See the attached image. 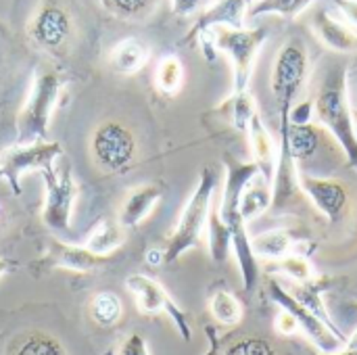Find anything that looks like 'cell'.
Returning <instances> with one entry per match:
<instances>
[{"label": "cell", "instance_id": "obj_27", "mask_svg": "<svg viewBox=\"0 0 357 355\" xmlns=\"http://www.w3.org/2000/svg\"><path fill=\"white\" fill-rule=\"evenodd\" d=\"M155 86L165 96H176L184 86V65L180 56L165 54L155 69Z\"/></svg>", "mask_w": 357, "mask_h": 355}, {"label": "cell", "instance_id": "obj_11", "mask_svg": "<svg viewBox=\"0 0 357 355\" xmlns=\"http://www.w3.org/2000/svg\"><path fill=\"white\" fill-rule=\"evenodd\" d=\"M27 33L31 42L48 54H63L73 38V19L59 2H44L29 19Z\"/></svg>", "mask_w": 357, "mask_h": 355}, {"label": "cell", "instance_id": "obj_22", "mask_svg": "<svg viewBox=\"0 0 357 355\" xmlns=\"http://www.w3.org/2000/svg\"><path fill=\"white\" fill-rule=\"evenodd\" d=\"M6 355H69L59 339L44 331H25L13 337L6 345Z\"/></svg>", "mask_w": 357, "mask_h": 355}, {"label": "cell", "instance_id": "obj_2", "mask_svg": "<svg viewBox=\"0 0 357 355\" xmlns=\"http://www.w3.org/2000/svg\"><path fill=\"white\" fill-rule=\"evenodd\" d=\"M314 111L318 121L335 138L345 153L351 167H357V136L354 128V107L347 92V67L335 63L324 75L320 90L314 98Z\"/></svg>", "mask_w": 357, "mask_h": 355}, {"label": "cell", "instance_id": "obj_6", "mask_svg": "<svg viewBox=\"0 0 357 355\" xmlns=\"http://www.w3.org/2000/svg\"><path fill=\"white\" fill-rule=\"evenodd\" d=\"M218 52H224L230 56L232 63V92H245L249 90V82L253 75V65L257 59V52L261 50L264 42L268 40L266 27H230V25H218L207 31ZM201 38V36H199Z\"/></svg>", "mask_w": 357, "mask_h": 355}, {"label": "cell", "instance_id": "obj_15", "mask_svg": "<svg viewBox=\"0 0 357 355\" xmlns=\"http://www.w3.org/2000/svg\"><path fill=\"white\" fill-rule=\"evenodd\" d=\"M251 4H253V0H218V2H213L209 8H205L199 15V19L195 21V25L182 38L180 44H190L192 46L199 40V36L207 33L211 27H218V25L243 27Z\"/></svg>", "mask_w": 357, "mask_h": 355}, {"label": "cell", "instance_id": "obj_40", "mask_svg": "<svg viewBox=\"0 0 357 355\" xmlns=\"http://www.w3.org/2000/svg\"><path fill=\"white\" fill-rule=\"evenodd\" d=\"M144 259H146V264L151 266V268H159V266H165V251L163 249H149L146 251V255H144Z\"/></svg>", "mask_w": 357, "mask_h": 355}, {"label": "cell", "instance_id": "obj_1", "mask_svg": "<svg viewBox=\"0 0 357 355\" xmlns=\"http://www.w3.org/2000/svg\"><path fill=\"white\" fill-rule=\"evenodd\" d=\"M224 165H226V180H224V190L218 211L232 236V249L243 276V289L245 293H253L259 282V262L253 251L251 236L247 232V222L241 216V197L245 186L259 174V169L253 161L243 163L232 155H224Z\"/></svg>", "mask_w": 357, "mask_h": 355}, {"label": "cell", "instance_id": "obj_14", "mask_svg": "<svg viewBox=\"0 0 357 355\" xmlns=\"http://www.w3.org/2000/svg\"><path fill=\"white\" fill-rule=\"evenodd\" d=\"M111 264V257H100L88 251L84 245H69L61 241H50L46 247V253L38 259L36 268L42 270H71V272H92L98 268H105Z\"/></svg>", "mask_w": 357, "mask_h": 355}, {"label": "cell", "instance_id": "obj_20", "mask_svg": "<svg viewBox=\"0 0 357 355\" xmlns=\"http://www.w3.org/2000/svg\"><path fill=\"white\" fill-rule=\"evenodd\" d=\"M151 59V48L140 38H123L119 40L111 50V65L121 75H134L138 73Z\"/></svg>", "mask_w": 357, "mask_h": 355}, {"label": "cell", "instance_id": "obj_21", "mask_svg": "<svg viewBox=\"0 0 357 355\" xmlns=\"http://www.w3.org/2000/svg\"><path fill=\"white\" fill-rule=\"evenodd\" d=\"M128 241V230L111 218H102L88 234L84 247L88 251H92L94 255L100 257H111V253H115L117 249L123 247V243Z\"/></svg>", "mask_w": 357, "mask_h": 355}, {"label": "cell", "instance_id": "obj_24", "mask_svg": "<svg viewBox=\"0 0 357 355\" xmlns=\"http://www.w3.org/2000/svg\"><path fill=\"white\" fill-rule=\"evenodd\" d=\"M297 243H299V236L293 230H268V232L251 236L255 255L272 259V262L291 255L289 251H293V247H297Z\"/></svg>", "mask_w": 357, "mask_h": 355}, {"label": "cell", "instance_id": "obj_12", "mask_svg": "<svg viewBox=\"0 0 357 355\" xmlns=\"http://www.w3.org/2000/svg\"><path fill=\"white\" fill-rule=\"evenodd\" d=\"M268 293H270V299L280 305L282 310H287L289 314H293L299 322V328L301 333L322 352V354H335V352H341L345 349V341L339 339L318 316H314L305 305H301L276 278H270L268 280Z\"/></svg>", "mask_w": 357, "mask_h": 355}, {"label": "cell", "instance_id": "obj_41", "mask_svg": "<svg viewBox=\"0 0 357 355\" xmlns=\"http://www.w3.org/2000/svg\"><path fill=\"white\" fill-rule=\"evenodd\" d=\"M10 268H13V264L0 257V278H2V276H4V274H6V272L10 270Z\"/></svg>", "mask_w": 357, "mask_h": 355}, {"label": "cell", "instance_id": "obj_9", "mask_svg": "<svg viewBox=\"0 0 357 355\" xmlns=\"http://www.w3.org/2000/svg\"><path fill=\"white\" fill-rule=\"evenodd\" d=\"M63 157L61 142L46 140L36 144H13L0 153V180H6L10 190L19 197L23 192L21 188V176L27 172H44L54 165L56 159Z\"/></svg>", "mask_w": 357, "mask_h": 355}, {"label": "cell", "instance_id": "obj_42", "mask_svg": "<svg viewBox=\"0 0 357 355\" xmlns=\"http://www.w3.org/2000/svg\"><path fill=\"white\" fill-rule=\"evenodd\" d=\"M347 349H357V331L347 339V345H345Z\"/></svg>", "mask_w": 357, "mask_h": 355}, {"label": "cell", "instance_id": "obj_37", "mask_svg": "<svg viewBox=\"0 0 357 355\" xmlns=\"http://www.w3.org/2000/svg\"><path fill=\"white\" fill-rule=\"evenodd\" d=\"M333 4L341 10L343 19L357 31V0H333Z\"/></svg>", "mask_w": 357, "mask_h": 355}, {"label": "cell", "instance_id": "obj_38", "mask_svg": "<svg viewBox=\"0 0 357 355\" xmlns=\"http://www.w3.org/2000/svg\"><path fill=\"white\" fill-rule=\"evenodd\" d=\"M201 4H203V0H172V10H174L178 17H188V15H192Z\"/></svg>", "mask_w": 357, "mask_h": 355}, {"label": "cell", "instance_id": "obj_33", "mask_svg": "<svg viewBox=\"0 0 357 355\" xmlns=\"http://www.w3.org/2000/svg\"><path fill=\"white\" fill-rule=\"evenodd\" d=\"M224 355H278V352L268 339L249 335L228 345Z\"/></svg>", "mask_w": 357, "mask_h": 355}, {"label": "cell", "instance_id": "obj_28", "mask_svg": "<svg viewBox=\"0 0 357 355\" xmlns=\"http://www.w3.org/2000/svg\"><path fill=\"white\" fill-rule=\"evenodd\" d=\"M207 236H209V255L213 264H224L232 249V236L224 220L220 218L218 209H211L207 222Z\"/></svg>", "mask_w": 357, "mask_h": 355}, {"label": "cell", "instance_id": "obj_26", "mask_svg": "<svg viewBox=\"0 0 357 355\" xmlns=\"http://www.w3.org/2000/svg\"><path fill=\"white\" fill-rule=\"evenodd\" d=\"M88 316L90 320L100 328H113L123 318V303L121 299L111 291L96 293L88 303Z\"/></svg>", "mask_w": 357, "mask_h": 355}, {"label": "cell", "instance_id": "obj_32", "mask_svg": "<svg viewBox=\"0 0 357 355\" xmlns=\"http://www.w3.org/2000/svg\"><path fill=\"white\" fill-rule=\"evenodd\" d=\"M272 270L284 274L291 282H299V285L312 282L318 276L312 262L307 259V255H297V253H291L282 259H276L272 264Z\"/></svg>", "mask_w": 357, "mask_h": 355}, {"label": "cell", "instance_id": "obj_13", "mask_svg": "<svg viewBox=\"0 0 357 355\" xmlns=\"http://www.w3.org/2000/svg\"><path fill=\"white\" fill-rule=\"evenodd\" d=\"M299 188L303 197L310 199V203L328 220V222H341L347 205H349V190L347 186L328 176H310L299 174Z\"/></svg>", "mask_w": 357, "mask_h": 355}, {"label": "cell", "instance_id": "obj_5", "mask_svg": "<svg viewBox=\"0 0 357 355\" xmlns=\"http://www.w3.org/2000/svg\"><path fill=\"white\" fill-rule=\"evenodd\" d=\"M218 186V174L213 167H203L197 188L188 197L176 228L172 230L167 245H165V266L176 264L186 251L195 249L201 243L203 230L209 222L213 192Z\"/></svg>", "mask_w": 357, "mask_h": 355}, {"label": "cell", "instance_id": "obj_17", "mask_svg": "<svg viewBox=\"0 0 357 355\" xmlns=\"http://www.w3.org/2000/svg\"><path fill=\"white\" fill-rule=\"evenodd\" d=\"M161 197H163V188L159 184H140V186L132 188L121 203L117 222L126 230L140 226L153 213V209L159 205Z\"/></svg>", "mask_w": 357, "mask_h": 355}, {"label": "cell", "instance_id": "obj_29", "mask_svg": "<svg viewBox=\"0 0 357 355\" xmlns=\"http://www.w3.org/2000/svg\"><path fill=\"white\" fill-rule=\"evenodd\" d=\"M209 312L222 326H236L243 320V303L226 289L215 291L209 297Z\"/></svg>", "mask_w": 357, "mask_h": 355}, {"label": "cell", "instance_id": "obj_34", "mask_svg": "<svg viewBox=\"0 0 357 355\" xmlns=\"http://www.w3.org/2000/svg\"><path fill=\"white\" fill-rule=\"evenodd\" d=\"M115 355H151V352H149V345H146L144 337L138 335V333H132L130 337L123 339V343L117 347Z\"/></svg>", "mask_w": 357, "mask_h": 355}, {"label": "cell", "instance_id": "obj_31", "mask_svg": "<svg viewBox=\"0 0 357 355\" xmlns=\"http://www.w3.org/2000/svg\"><path fill=\"white\" fill-rule=\"evenodd\" d=\"M98 2L113 17L126 21H144L159 6V0H98Z\"/></svg>", "mask_w": 357, "mask_h": 355}, {"label": "cell", "instance_id": "obj_23", "mask_svg": "<svg viewBox=\"0 0 357 355\" xmlns=\"http://www.w3.org/2000/svg\"><path fill=\"white\" fill-rule=\"evenodd\" d=\"M272 182L266 180L261 174H257L243 190L241 197V216L249 224L251 220L264 216L268 209H272Z\"/></svg>", "mask_w": 357, "mask_h": 355}, {"label": "cell", "instance_id": "obj_39", "mask_svg": "<svg viewBox=\"0 0 357 355\" xmlns=\"http://www.w3.org/2000/svg\"><path fill=\"white\" fill-rule=\"evenodd\" d=\"M205 335H207V352L205 355H220V337H218V331L213 326H207L205 328Z\"/></svg>", "mask_w": 357, "mask_h": 355}, {"label": "cell", "instance_id": "obj_44", "mask_svg": "<svg viewBox=\"0 0 357 355\" xmlns=\"http://www.w3.org/2000/svg\"><path fill=\"white\" fill-rule=\"evenodd\" d=\"M345 310H347V312H351V314H357V301H354V303H347V305H345Z\"/></svg>", "mask_w": 357, "mask_h": 355}, {"label": "cell", "instance_id": "obj_35", "mask_svg": "<svg viewBox=\"0 0 357 355\" xmlns=\"http://www.w3.org/2000/svg\"><path fill=\"white\" fill-rule=\"evenodd\" d=\"M312 115H316L314 100H301L299 105H293V109H291V123L307 126V123H312Z\"/></svg>", "mask_w": 357, "mask_h": 355}, {"label": "cell", "instance_id": "obj_4", "mask_svg": "<svg viewBox=\"0 0 357 355\" xmlns=\"http://www.w3.org/2000/svg\"><path fill=\"white\" fill-rule=\"evenodd\" d=\"M63 88L61 75L50 67H40L31 80L29 94L17 115L15 144H36L48 140L50 115Z\"/></svg>", "mask_w": 357, "mask_h": 355}, {"label": "cell", "instance_id": "obj_25", "mask_svg": "<svg viewBox=\"0 0 357 355\" xmlns=\"http://www.w3.org/2000/svg\"><path fill=\"white\" fill-rule=\"evenodd\" d=\"M215 113H220L226 121H230L238 132L247 134L249 132V123H251L253 115L257 113V105H255V100H253L249 90L232 92L224 103H220L215 107Z\"/></svg>", "mask_w": 357, "mask_h": 355}, {"label": "cell", "instance_id": "obj_30", "mask_svg": "<svg viewBox=\"0 0 357 355\" xmlns=\"http://www.w3.org/2000/svg\"><path fill=\"white\" fill-rule=\"evenodd\" d=\"M312 4H314V0H253L247 17L278 15L282 19H297Z\"/></svg>", "mask_w": 357, "mask_h": 355}, {"label": "cell", "instance_id": "obj_8", "mask_svg": "<svg viewBox=\"0 0 357 355\" xmlns=\"http://www.w3.org/2000/svg\"><path fill=\"white\" fill-rule=\"evenodd\" d=\"M44 176V207L42 222L54 232H69L73 222V209L77 203V182L69 159H63L61 165H52L42 172Z\"/></svg>", "mask_w": 357, "mask_h": 355}, {"label": "cell", "instance_id": "obj_18", "mask_svg": "<svg viewBox=\"0 0 357 355\" xmlns=\"http://www.w3.org/2000/svg\"><path fill=\"white\" fill-rule=\"evenodd\" d=\"M324 140H326V130H322L320 126H314V123L293 126L291 123V130H289V155L295 159L297 167H299V163L305 165L301 172H305L307 165H312L322 155Z\"/></svg>", "mask_w": 357, "mask_h": 355}, {"label": "cell", "instance_id": "obj_36", "mask_svg": "<svg viewBox=\"0 0 357 355\" xmlns=\"http://www.w3.org/2000/svg\"><path fill=\"white\" fill-rule=\"evenodd\" d=\"M276 331H278L280 335H287V337H291V335H297L301 328H299V322H297V318H295L293 314H289L287 310H282V312L276 316Z\"/></svg>", "mask_w": 357, "mask_h": 355}, {"label": "cell", "instance_id": "obj_3", "mask_svg": "<svg viewBox=\"0 0 357 355\" xmlns=\"http://www.w3.org/2000/svg\"><path fill=\"white\" fill-rule=\"evenodd\" d=\"M310 73V56L301 40H287L274 61L272 69V92L280 117V149L278 157L289 155V130H291V109L297 94L301 92Z\"/></svg>", "mask_w": 357, "mask_h": 355}, {"label": "cell", "instance_id": "obj_10", "mask_svg": "<svg viewBox=\"0 0 357 355\" xmlns=\"http://www.w3.org/2000/svg\"><path fill=\"white\" fill-rule=\"evenodd\" d=\"M126 289L134 297L140 314H144V316H157V314L169 316V320L178 328L180 337L184 341H190L192 328H190L186 312L174 303V299L167 295V291L157 280H153L151 276H144V274H132L126 280Z\"/></svg>", "mask_w": 357, "mask_h": 355}, {"label": "cell", "instance_id": "obj_45", "mask_svg": "<svg viewBox=\"0 0 357 355\" xmlns=\"http://www.w3.org/2000/svg\"><path fill=\"white\" fill-rule=\"evenodd\" d=\"M354 128H356V136H357V107H354Z\"/></svg>", "mask_w": 357, "mask_h": 355}, {"label": "cell", "instance_id": "obj_43", "mask_svg": "<svg viewBox=\"0 0 357 355\" xmlns=\"http://www.w3.org/2000/svg\"><path fill=\"white\" fill-rule=\"evenodd\" d=\"M312 355H357V349H343V352H335V354H312Z\"/></svg>", "mask_w": 357, "mask_h": 355}, {"label": "cell", "instance_id": "obj_19", "mask_svg": "<svg viewBox=\"0 0 357 355\" xmlns=\"http://www.w3.org/2000/svg\"><path fill=\"white\" fill-rule=\"evenodd\" d=\"M249 144H251V157H253V163L257 165L259 174L274 182V172H276V163L274 159L276 157V149H274V140H272V134L268 132L259 111L253 115L251 123H249Z\"/></svg>", "mask_w": 357, "mask_h": 355}, {"label": "cell", "instance_id": "obj_16", "mask_svg": "<svg viewBox=\"0 0 357 355\" xmlns=\"http://www.w3.org/2000/svg\"><path fill=\"white\" fill-rule=\"evenodd\" d=\"M312 29L320 38L324 46H328L335 52H354L357 50V31L347 23L337 17H333L328 10L318 8L312 15Z\"/></svg>", "mask_w": 357, "mask_h": 355}, {"label": "cell", "instance_id": "obj_7", "mask_svg": "<svg viewBox=\"0 0 357 355\" xmlns=\"http://www.w3.org/2000/svg\"><path fill=\"white\" fill-rule=\"evenodd\" d=\"M90 157L105 174H126L138 157V140L121 121L107 119L90 136Z\"/></svg>", "mask_w": 357, "mask_h": 355}]
</instances>
